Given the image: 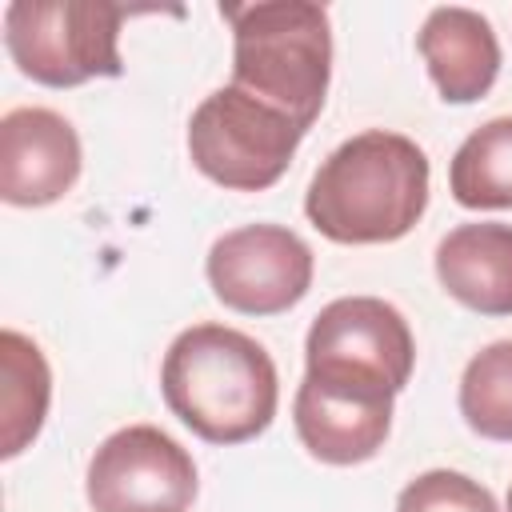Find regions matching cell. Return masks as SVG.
Segmentation results:
<instances>
[{"instance_id": "2", "label": "cell", "mask_w": 512, "mask_h": 512, "mask_svg": "<svg viewBox=\"0 0 512 512\" xmlns=\"http://www.w3.org/2000/svg\"><path fill=\"white\" fill-rule=\"evenodd\" d=\"M428 208V156L416 140L368 128L316 168L304 212L336 244H392Z\"/></svg>"}, {"instance_id": "6", "label": "cell", "mask_w": 512, "mask_h": 512, "mask_svg": "<svg viewBox=\"0 0 512 512\" xmlns=\"http://www.w3.org/2000/svg\"><path fill=\"white\" fill-rule=\"evenodd\" d=\"M304 364V376L396 396L404 392L416 364L412 328L400 308L380 296H340L312 320Z\"/></svg>"}, {"instance_id": "4", "label": "cell", "mask_w": 512, "mask_h": 512, "mask_svg": "<svg viewBox=\"0 0 512 512\" xmlns=\"http://www.w3.org/2000/svg\"><path fill=\"white\" fill-rule=\"evenodd\" d=\"M124 16L128 8L108 0H12L4 8V48L28 80L76 88L124 72Z\"/></svg>"}, {"instance_id": "16", "label": "cell", "mask_w": 512, "mask_h": 512, "mask_svg": "<svg viewBox=\"0 0 512 512\" xmlns=\"http://www.w3.org/2000/svg\"><path fill=\"white\" fill-rule=\"evenodd\" d=\"M396 512H500V508L496 496L472 476L432 468L412 484H404V492L396 496Z\"/></svg>"}, {"instance_id": "11", "label": "cell", "mask_w": 512, "mask_h": 512, "mask_svg": "<svg viewBox=\"0 0 512 512\" xmlns=\"http://www.w3.org/2000/svg\"><path fill=\"white\" fill-rule=\"evenodd\" d=\"M416 48L428 64L436 92L448 104H472L496 84L500 40L492 24L472 8H460V4L432 8L416 36Z\"/></svg>"}, {"instance_id": "14", "label": "cell", "mask_w": 512, "mask_h": 512, "mask_svg": "<svg viewBox=\"0 0 512 512\" xmlns=\"http://www.w3.org/2000/svg\"><path fill=\"white\" fill-rule=\"evenodd\" d=\"M448 188L464 208H512V116L468 132L452 156Z\"/></svg>"}, {"instance_id": "15", "label": "cell", "mask_w": 512, "mask_h": 512, "mask_svg": "<svg viewBox=\"0 0 512 512\" xmlns=\"http://www.w3.org/2000/svg\"><path fill=\"white\" fill-rule=\"evenodd\" d=\"M460 416L484 440H512V340H496L468 360Z\"/></svg>"}, {"instance_id": "3", "label": "cell", "mask_w": 512, "mask_h": 512, "mask_svg": "<svg viewBox=\"0 0 512 512\" xmlns=\"http://www.w3.org/2000/svg\"><path fill=\"white\" fill-rule=\"evenodd\" d=\"M220 16L232 24V84L308 132L332 80L328 12L312 0H260L224 4Z\"/></svg>"}, {"instance_id": "1", "label": "cell", "mask_w": 512, "mask_h": 512, "mask_svg": "<svg viewBox=\"0 0 512 512\" xmlns=\"http://www.w3.org/2000/svg\"><path fill=\"white\" fill-rule=\"evenodd\" d=\"M168 412L208 444H244L260 436L280 400L268 348L228 324L184 328L160 364Z\"/></svg>"}, {"instance_id": "12", "label": "cell", "mask_w": 512, "mask_h": 512, "mask_svg": "<svg viewBox=\"0 0 512 512\" xmlns=\"http://www.w3.org/2000/svg\"><path fill=\"white\" fill-rule=\"evenodd\" d=\"M436 280L480 316H512V224H460L436 244Z\"/></svg>"}, {"instance_id": "7", "label": "cell", "mask_w": 512, "mask_h": 512, "mask_svg": "<svg viewBox=\"0 0 512 512\" xmlns=\"http://www.w3.org/2000/svg\"><path fill=\"white\" fill-rule=\"evenodd\" d=\"M84 488L92 512H188L196 464L156 424H128L92 452Z\"/></svg>"}, {"instance_id": "5", "label": "cell", "mask_w": 512, "mask_h": 512, "mask_svg": "<svg viewBox=\"0 0 512 512\" xmlns=\"http://www.w3.org/2000/svg\"><path fill=\"white\" fill-rule=\"evenodd\" d=\"M304 128L280 108L256 100L252 92L224 84L208 92L188 120V156L192 164L220 188L232 192H264L272 188L296 148Z\"/></svg>"}, {"instance_id": "8", "label": "cell", "mask_w": 512, "mask_h": 512, "mask_svg": "<svg viewBox=\"0 0 512 512\" xmlns=\"http://www.w3.org/2000/svg\"><path fill=\"white\" fill-rule=\"evenodd\" d=\"M212 296L244 316H276L312 288V248L280 224H244L208 248Z\"/></svg>"}, {"instance_id": "10", "label": "cell", "mask_w": 512, "mask_h": 512, "mask_svg": "<svg viewBox=\"0 0 512 512\" xmlns=\"http://www.w3.org/2000/svg\"><path fill=\"white\" fill-rule=\"evenodd\" d=\"M80 176V136L52 108H12L0 120V200L56 204Z\"/></svg>"}, {"instance_id": "17", "label": "cell", "mask_w": 512, "mask_h": 512, "mask_svg": "<svg viewBox=\"0 0 512 512\" xmlns=\"http://www.w3.org/2000/svg\"><path fill=\"white\" fill-rule=\"evenodd\" d=\"M508 512H512V488H508Z\"/></svg>"}, {"instance_id": "9", "label": "cell", "mask_w": 512, "mask_h": 512, "mask_svg": "<svg viewBox=\"0 0 512 512\" xmlns=\"http://www.w3.org/2000/svg\"><path fill=\"white\" fill-rule=\"evenodd\" d=\"M292 420L308 456L348 468L372 460L384 448L392 432V396L304 376L292 400Z\"/></svg>"}, {"instance_id": "13", "label": "cell", "mask_w": 512, "mask_h": 512, "mask_svg": "<svg viewBox=\"0 0 512 512\" xmlns=\"http://www.w3.org/2000/svg\"><path fill=\"white\" fill-rule=\"evenodd\" d=\"M0 380V456L12 460L44 428L52 400V372L44 352L12 328L0 332Z\"/></svg>"}]
</instances>
